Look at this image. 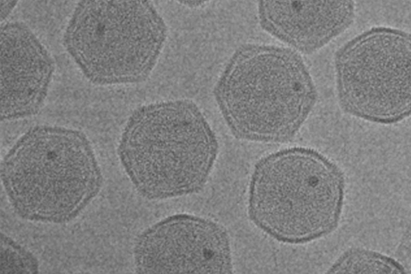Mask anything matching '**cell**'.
<instances>
[{
    "mask_svg": "<svg viewBox=\"0 0 411 274\" xmlns=\"http://www.w3.org/2000/svg\"><path fill=\"white\" fill-rule=\"evenodd\" d=\"M217 152L212 129L196 104L187 100L138 108L128 118L118 147L133 185L153 199L200 190Z\"/></svg>",
    "mask_w": 411,
    "mask_h": 274,
    "instance_id": "1",
    "label": "cell"
},
{
    "mask_svg": "<svg viewBox=\"0 0 411 274\" xmlns=\"http://www.w3.org/2000/svg\"><path fill=\"white\" fill-rule=\"evenodd\" d=\"M215 96L229 127L242 139H290L311 109L315 90L301 57L274 46L246 48L235 55Z\"/></svg>",
    "mask_w": 411,
    "mask_h": 274,
    "instance_id": "2",
    "label": "cell"
},
{
    "mask_svg": "<svg viewBox=\"0 0 411 274\" xmlns=\"http://www.w3.org/2000/svg\"><path fill=\"white\" fill-rule=\"evenodd\" d=\"M342 192L339 172L324 156L308 148H287L256 165L249 187V214L274 238L302 242L333 227Z\"/></svg>",
    "mask_w": 411,
    "mask_h": 274,
    "instance_id": "3",
    "label": "cell"
},
{
    "mask_svg": "<svg viewBox=\"0 0 411 274\" xmlns=\"http://www.w3.org/2000/svg\"><path fill=\"white\" fill-rule=\"evenodd\" d=\"M2 176L17 206L25 204L33 211H42L46 218L51 213L71 212L82 206L102 182L85 136L52 126L33 127L21 137L4 159Z\"/></svg>",
    "mask_w": 411,
    "mask_h": 274,
    "instance_id": "4",
    "label": "cell"
},
{
    "mask_svg": "<svg viewBox=\"0 0 411 274\" xmlns=\"http://www.w3.org/2000/svg\"><path fill=\"white\" fill-rule=\"evenodd\" d=\"M341 102L346 111L383 123L407 115L410 106V41L406 33L375 29L352 40L337 57Z\"/></svg>",
    "mask_w": 411,
    "mask_h": 274,
    "instance_id": "5",
    "label": "cell"
},
{
    "mask_svg": "<svg viewBox=\"0 0 411 274\" xmlns=\"http://www.w3.org/2000/svg\"><path fill=\"white\" fill-rule=\"evenodd\" d=\"M140 273H231L229 241L216 223L188 214L168 217L138 238L134 249Z\"/></svg>",
    "mask_w": 411,
    "mask_h": 274,
    "instance_id": "6",
    "label": "cell"
},
{
    "mask_svg": "<svg viewBox=\"0 0 411 274\" xmlns=\"http://www.w3.org/2000/svg\"><path fill=\"white\" fill-rule=\"evenodd\" d=\"M108 10L91 25L90 42L108 68L106 83L141 81L154 66L165 25L146 1H107Z\"/></svg>",
    "mask_w": 411,
    "mask_h": 274,
    "instance_id": "7",
    "label": "cell"
},
{
    "mask_svg": "<svg viewBox=\"0 0 411 274\" xmlns=\"http://www.w3.org/2000/svg\"><path fill=\"white\" fill-rule=\"evenodd\" d=\"M259 7L265 29L304 52L321 47L345 29L353 16L349 1H266Z\"/></svg>",
    "mask_w": 411,
    "mask_h": 274,
    "instance_id": "8",
    "label": "cell"
},
{
    "mask_svg": "<svg viewBox=\"0 0 411 274\" xmlns=\"http://www.w3.org/2000/svg\"><path fill=\"white\" fill-rule=\"evenodd\" d=\"M329 272L336 273H401L399 265L375 252L354 251L345 254Z\"/></svg>",
    "mask_w": 411,
    "mask_h": 274,
    "instance_id": "9",
    "label": "cell"
}]
</instances>
